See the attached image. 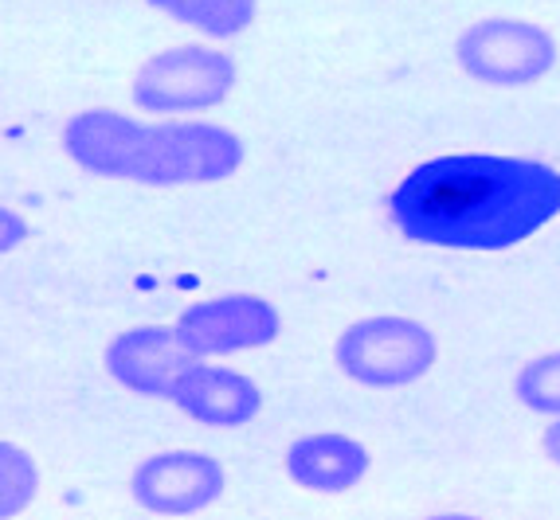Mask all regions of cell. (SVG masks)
<instances>
[{
    "label": "cell",
    "instance_id": "cell-15",
    "mask_svg": "<svg viewBox=\"0 0 560 520\" xmlns=\"http://www.w3.org/2000/svg\"><path fill=\"white\" fill-rule=\"evenodd\" d=\"M423 520H478V517H467V512H435V517H423Z\"/></svg>",
    "mask_w": 560,
    "mask_h": 520
},
{
    "label": "cell",
    "instance_id": "cell-12",
    "mask_svg": "<svg viewBox=\"0 0 560 520\" xmlns=\"http://www.w3.org/2000/svg\"><path fill=\"white\" fill-rule=\"evenodd\" d=\"M39 489V465L28 450L0 442V520H12L32 505Z\"/></svg>",
    "mask_w": 560,
    "mask_h": 520
},
{
    "label": "cell",
    "instance_id": "cell-4",
    "mask_svg": "<svg viewBox=\"0 0 560 520\" xmlns=\"http://www.w3.org/2000/svg\"><path fill=\"white\" fill-rule=\"evenodd\" d=\"M235 83H240V67L228 51L205 44H177L141 63L130 98L150 114L212 110L235 91Z\"/></svg>",
    "mask_w": 560,
    "mask_h": 520
},
{
    "label": "cell",
    "instance_id": "cell-11",
    "mask_svg": "<svg viewBox=\"0 0 560 520\" xmlns=\"http://www.w3.org/2000/svg\"><path fill=\"white\" fill-rule=\"evenodd\" d=\"M150 4L177 24H188L212 39L240 36L259 12V0H150Z\"/></svg>",
    "mask_w": 560,
    "mask_h": 520
},
{
    "label": "cell",
    "instance_id": "cell-6",
    "mask_svg": "<svg viewBox=\"0 0 560 520\" xmlns=\"http://www.w3.org/2000/svg\"><path fill=\"white\" fill-rule=\"evenodd\" d=\"M228 485L224 465L200 450H168L141 458L130 474V497L158 517H192L220 501Z\"/></svg>",
    "mask_w": 560,
    "mask_h": 520
},
{
    "label": "cell",
    "instance_id": "cell-2",
    "mask_svg": "<svg viewBox=\"0 0 560 520\" xmlns=\"http://www.w3.org/2000/svg\"><path fill=\"white\" fill-rule=\"evenodd\" d=\"M63 153L91 177L150 188L215 185L243 165V141L224 126L133 121L103 106L67 118Z\"/></svg>",
    "mask_w": 560,
    "mask_h": 520
},
{
    "label": "cell",
    "instance_id": "cell-7",
    "mask_svg": "<svg viewBox=\"0 0 560 520\" xmlns=\"http://www.w3.org/2000/svg\"><path fill=\"white\" fill-rule=\"evenodd\" d=\"M185 344L200 356H228L247 353L271 344L282 329L279 309L259 294H224L192 302L177 321Z\"/></svg>",
    "mask_w": 560,
    "mask_h": 520
},
{
    "label": "cell",
    "instance_id": "cell-8",
    "mask_svg": "<svg viewBox=\"0 0 560 520\" xmlns=\"http://www.w3.org/2000/svg\"><path fill=\"white\" fill-rule=\"evenodd\" d=\"M192 364L197 353L177 326H133L106 344L110 380L145 400H173V388Z\"/></svg>",
    "mask_w": 560,
    "mask_h": 520
},
{
    "label": "cell",
    "instance_id": "cell-14",
    "mask_svg": "<svg viewBox=\"0 0 560 520\" xmlns=\"http://www.w3.org/2000/svg\"><path fill=\"white\" fill-rule=\"evenodd\" d=\"M541 450H545V458H549L552 465H560V418H552L549 427H545Z\"/></svg>",
    "mask_w": 560,
    "mask_h": 520
},
{
    "label": "cell",
    "instance_id": "cell-13",
    "mask_svg": "<svg viewBox=\"0 0 560 520\" xmlns=\"http://www.w3.org/2000/svg\"><path fill=\"white\" fill-rule=\"evenodd\" d=\"M514 395L522 407L560 418V353L537 356V361L525 364L514 380Z\"/></svg>",
    "mask_w": 560,
    "mask_h": 520
},
{
    "label": "cell",
    "instance_id": "cell-1",
    "mask_svg": "<svg viewBox=\"0 0 560 520\" xmlns=\"http://www.w3.org/2000/svg\"><path fill=\"white\" fill-rule=\"evenodd\" d=\"M557 215L560 168L498 153L423 161L388 196V220L404 239L451 251H505Z\"/></svg>",
    "mask_w": 560,
    "mask_h": 520
},
{
    "label": "cell",
    "instance_id": "cell-10",
    "mask_svg": "<svg viewBox=\"0 0 560 520\" xmlns=\"http://www.w3.org/2000/svg\"><path fill=\"white\" fill-rule=\"evenodd\" d=\"M369 450L349 435H302L287 446V477L310 493H346L369 474Z\"/></svg>",
    "mask_w": 560,
    "mask_h": 520
},
{
    "label": "cell",
    "instance_id": "cell-3",
    "mask_svg": "<svg viewBox=\"0 0 560 520\" xmlns=\"http://www.w3.org/2000/svg\"><path fill=\"white\" fill-rule=\"evenodd\" d=\"M435 336L411 317H364L337 336L334 361L364 388H404L423 380L435 364Z\"/></svg>",
    "mask_w": 560,
    "mask_h": 520
},
{
    "label": "cell",
    "instance_id": "cell-5",
    "mask_svg": "<svg viewBox=\"0 0 560 520\" xmlns=\"http://www.w3.org/2000/svg\"><path fill=\"white\" fill-rule=\"evenodd\" d=\"M455 56L470 79L486 86H529L557 67V39L533 24L514 16L475 20L455 44Z\"/></svg>",
    "mask_w": 560,
    "mask_h": 520
},
{
    "label": "cell",
    "instance_id": "cell-9",
    "mask_svg": "<svg viewBox=\"0 0 560 520\" xmlns=\"http://www.w3.org/2000/svg\"><path fill=\"white\" fill-rule=\"evenodd\" d=\"M173 403L188 418H197L205 427L235 430L255 423L262 411V391L243 371L215 368V364H192L173 388Z\"/></svg>",
    "mask_w": 560,
    "mask_h": 520
}]
</instances>
